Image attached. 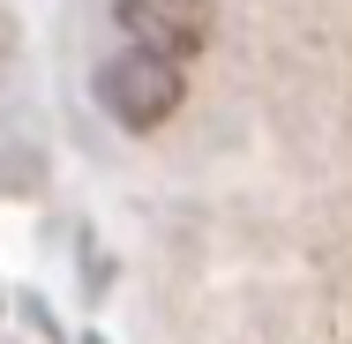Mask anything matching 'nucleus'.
Returning a JSON list of instances; mask_svg holds the SVG:
<instances>
[{"mask_svg":"<svg viewBox=\"0 0 352 344\" xmlns=\"http://www.w3.org/2000/svg\"><path fill=\"white\" fill-rule=\"evenodd\" d=\"M113 23L135 38L142 53H165V60H195L217 30V8L210 0H120Z\"/></svg>","mask_w":352,"mask_h":344,"instance_id":"2","label":"nucleus"},{"mask_svg":"<svg viewBox=\"0 0 352 344\" xmlns=\"http://www.w3.org/2000/svg\"><path fill=\"white\" fill-rule=\"evenodd\" d=\"M180 98H188V75H180V60H165V53H142L135 45V53H120V60L98 68V105L120 128H135V135L165 128L180 113Z\"/></svg>","mask_w":352,"mask_h":344,"instance_id":"1","label":"nucleus"}]
</instances>
